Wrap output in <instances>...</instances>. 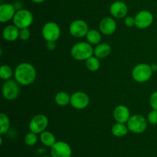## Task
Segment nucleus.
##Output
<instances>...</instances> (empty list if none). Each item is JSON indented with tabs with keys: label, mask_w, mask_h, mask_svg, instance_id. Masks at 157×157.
<instances>
[{
	"label": "nucleus",
	"mask_w": 157,
	"mask_h": 157,
	"mask_svg": "<svg viewBox=\"0 0 157 157\" xmlns=\"http://www.w3.org/2000/svg\"><path fill=\"white\" fill-rule=\"evenodd\" d=\"M113 119L117 123H127L130 118V109L124 105H119L113 109Z\"/></svg>",
	"instance_id": "nucleus-15"
},
{
	"label": "nucleus",
	"mask_w": 157,
	"mask_h": 157,
	"mask_svg": "<svg viewBox=\"0 0 157 157\" xmlns=\"http://www.w3.org/2000/svg\"><path fill=\"white\" fill-rule=\"evenodd\" d=\"M156 17H157V12H156Z\"/></svg>",
	"instance_id": "nucleus-36"
},
{
	"label": "nucleus",
	"mask_w": 157,
	"mask_h": 157,
	"mask_svg": "<svg viewBox=\"0 0 157 157\" xmlns=\"http://www.w3.org/2000/svg\"><path fill=\"white\" fill-rule=\"evenodd\" d=\"M32 1L35 3H42L44 2L45 0H32Z\"/></svg>",
	"instance_id": "nucleus-34"
},
{
	"label": "nucleus",
	"mask_w": 157,
	"mask_h": 157,
	"mask_svg": "<svg viewBox=\"0 0 157 157\" xmlns=\"http://www.w3.org/2000/svg\"><path fill=\"white\" fill-rule=\"evenodd\" d=\"M90 103V98L87 93L81 91L75 92L71 95L70 104L76 109H84Z\"/></svg>",
	"instance_id": "nucleus-12"
},
{
	"label": "nucleus",
	"mask_w": 157,
	"mask_h": 157,
	"mask_svg": "<svg viewBox=\"0 0 157 157\" xmlns=\"http://www.w3.org/2000/svg\"><path fill=\"white\" fill-rule=\"evenodd\" d=\"M2 95L8 100H14L17 99L20 92V88L18 83L14 80H6L3 84L2 89Z\"/></svg>",
	"instance_id": "nucleus-8"
},
{
	"label": "nucleus",
	"mask_w": 157,
	"mask_h": 157,
	"mask_svg": "<svg viewBox=\"0 0 157 157\" xmlns=\"http://www.w3.org/2000/svg\"><path fill=\"white\" fill-rule=\"evenodd\" d=\"M135 26L140 29L150 27L153 22V15L148 10H141L135 15Z\"/></svg>",
	"instance_id": "nucleus-11"
},
{
	"label": "nucleus",
	"mask_w": 157,
	"mask_h": 157,
	"mask_svg": "<svg viewBox=\"0 0 157 157\" xmlns=\"http://www.w3.org/2000/svg\"><path fill=\"white\" fill-rule=\"evenodd\" d=\"M100 58H98V57L93 56L90 57L89 58H87L86 60V67L90 72H96L98 69H100V66H101V62H100Z\"/></svg>",
	"instance_id": "nucleus-23"
},
{
	"label": "nucleus",
	"mask_w": 157,
	"mask_h": 157,
	"mask_svg": "<svg viewBox=\"0 0 157 157\" xmlns=\"http://www.w3.org/2000/svg\"><path fill=\"white\" fill-rule=\"evenodd\" d=\"M124 24L127 27H133L135 26V18L133 16H126Z\"/></svg>",
	"instance_id": "nucleus-30"
},
{
	"label": "nucleus",
	"mask_w": 157,
	"mask_h": 157,
	"mask_svg": "<svg viewBox=\"0 0 157 157\" xmlns=\"http://www.w3.org/2000/svg\"><path fill=\"white\" fill-rule=\"evenodd\" d=\"M150 105L152 109L157 110V91H155L151 94L150 97Z\"/></svg>",
	"instance_id": "nucleus-29"
},
{
	"label": "nucleus",
	"mask_w": 157,
	"mask_h": 157,
	"mask_svg": "<svg viewBox=\"0 0 157 157\" xmlns=\"http://www.w3.org/2000/svg\"><path fill=\"white\" fill-rule=\"evenodd\" d=\"M19 30L15 25H9L2 31V37L6 41L14 42L19 38Z\"/></svg>",
	"instance_id": "nucleus-17"
},
{
	"label": "nucleus",
	"mask_w": 157,
	"mask_h": 157,
	"mask_svg": "<svg viewBox=\"0 0 157 157\" xmlns=\"http://www.w3.org/2000/svg\"><path fill=\"white\" fill-rule=\"evenodd\" d=\"M87 42L91 45H98L101 42V34L97 29H89L87 35H86Z\"/></svg>",
	"instance_id": "nucleus-21"
},
{
	"label": "nucleus",
	"mask_w": 157,
	"mask_h": 157,
	"mask_svg": "<svg viewBox=\"0 0 157 157\" xmlns=\"http://www.w3.org/2000/svg\"><path fill=\"white\" fill-rule=\"evenodd\" d=\"M37 76L35 68L31 63L21 62L14 71V77L17 83L21 86H29L35 82Z\"/></svg>",
	"instance_id": "nucleus-1"
},
{
	"label": "nucleus",
	"mask_w": 157,
	"mask_h": 157,
	"mask_svg": "<svg viewBox=\"0 0 157 157\" xmlns=\"http://www.w3.org/2000/svg\"><path fill=\"white\" fill-rule=\"evenodd\" d=\"M14 75V72L9 65H2L0 68V77L3 80H9Z\"/></svg>",
	"instance_id": "nucleus-25"
},
{
	"label": "nucleus",
	"mask_w": 157,
	"mask_h": 157,
	"mask_svg": "<svg viewBox=\"0 0 157 157\" xmlns=\"http://www.w3.org/2000/svg\"><path fill=\"white\" fill-rule=\"evenodd\" d=\"M40 141L44 146L52 148L56 143L55 135L49 131H44L40 134Z\"/></svg>",
	"instance_id": "nucleus-19"
},
{
	"label": "nucleus",
	"mask_w": 157,
	"mask_h": 157,
	"mask_svg": "<svg viewBox=\"0 0 157 157\" xmlns=\"http://www.w3.org/2000/svg\"><path fill=\"white\" fill-rule=\"evenodd\" d=\"M13 5H14V6H15V9H16L17 11L20 10V9H22V3H21V2L17 1L16 2H15V4H13Z\"/></svg>",
	"instance_id": "nucleus-32"
},
{
	"label": "nucleus",
	"mask_w": 157,
	"mask_h": 157,
	"mask_svg": "<svg viewBox=\"0 0 157 157\" xmlns=\"http://www.w3.org/2000/svg\"><path fill=\"white\" fill-rule=\"evenodd\" d=\"M99 29L101 33L104 34V35H112L117 30L116 21L111 17H104L100 22Z\"/></svg>",
	"instance_id": "nucleus-14"
},
{
	"label": "nucleus",
	"mask_w": 157,
	"mask_h": 157,
	"mask_svg": "<svg viewBox=\"0 0 157 157\" xmlns=\"http://www.w3.org/2000/svg\"><path fill=\"white\" fill-rule=\"evenodd\" d=\"M16 11L14 5L10 3L2 4L0 6V22L5 23L13 19Z\"/></svg>",
	"instance_id": "nucleus-16"
},
{
	"label": "nucleus",
	"mask_w": 157,
	"mask_h": 157,
	"mask_svg": "<svg viewBox=\"0 0 157 157\" xmlns=\"http://www.w3.org/2000/svg\"><path fill=\"white\" fill-rule=\"evenodd\" d=\"M129 131L135 134H140L145 132L147 128V120L144 115L135 114L130 116L127 123Z\"/></svg>",
	"instance_id": "nucleus-5"
},
{
	"label": "nucleus",
	"mask_w": 157,
	"mask_h": 157,
	"mask_svg": "<svg viewBox=\"0 0 157 157\" xmlns=\"http://www.w3.org/2000/svg\"><path fill=\"white\" fill-rule=\"evenodd\" d=\"M71 147L66 142L57 141L51 148L52 157H71Z\"/></svg>",
	"instance_id": "nucleus-10"
},
{
	"label": "nucleus",
	"mask_w": 157,
	"mask_h": 157,
	"mask_svg": "<svg viewBox=\"0 0 157 157\" xmlns=\"http://www.w3.org/2000/svg\"><path fill=\"white\" fill-rule=\"evenodd\" d=\"M89 31L87 23L82 19H76L69 26V32L75 38H82L87 35Z\"/></svg>",
	"instance_id": "nucleus-9"
},
{
	"label": "nucleus",
	"mask_w": 157,
	"mask_h": 157,
	"mask_svg": "<svg viewBox=\"0 0 157 157\" xmlns=\"http://www.w3.org/2000/svg\"><path fill=\"white\" fill-rule=\"evenodd\" d=\"M13 23L19 29L29 28L33 22L34 17L32 12L29 9H21L16 11L13 18Z\"/></svg>",
	"instance_id": "nucleus-4"
},
{
	"label": "nucleus",
	"mask_w": 157,
	"mask_h": 157,
	"mask_svg": "<svg viewBox=\"0 0 157 157\" xmlns=\"http://www.w3.org/2000/svg\"><path fill=\"white\" fill-rule=\"evenodd\" d=\"M94 54L92 45L87 42H79L72 46L71 55L77 61H84L91 57Z\"/></svg>",
	"instance_id": "nucleus-2"
},
{
	"label": "nucleus",
	"mask_w": 157,
	"mask_h": 157,
	"mask_svg": "<svg viewBox=\"0 0 157 157\" xmlns=\"http://www.w3.org/2000/svg\"><path fill=\"white\" fill-rule=\"evenodd\" d=\"M111 52V47L107 43H99L94 48V54L98 58H104Z\"/></svg>",
	"instance_id": "nucleus-18"
},
{
	"label": "nucleus",
	"mask_w": 157,
	"mask_h": 157,
	"mask_svg": "<svg viewBox=\"0 0 157 157\" xmlns=\"http://www.w3.org/2000/svg\"><path fill=\"white\" fill-rule=\"evenodd\" d=\"M41 157H52V156H48V155H43V156H41Z\"/></svg>",
	"instance_id": "nucleus-35"
},
{
	"label": "nucleus",
	"mask_w": 157,
	"mask_h": 157,
	"mask_svg": "<svg viewBox=\"0 0 157 157\" xmlns=\"http://www.w3.org/2000/svg\"><path fill=\"white\" fill-rule=\"evenodd\" d=\"M147 120L149 123L152 125H156L157 124V110L153 109L149 112L148 115H147Z\"/></svg>",
	"instance_id": "nucleus-28"
},
{
	"label": "nucleus",
	"mask_w": 157,
	"mask_h": 157,
	"mask_svg": "<svg viewBox=\"0 0 157 157\" xmlns=\"http://www.w3.org/2000/svg\"><path fill=\"white\" fill-rule=\"evenodd\" d=\"M129 129L127 127V125L125 123H116L113 126H112L111 132L114 136L116 137H124L128 132Z\"/></svg>",
	"instance_id": "nucleus-20"
},
{
	"label": "nucleus",
	"mask_w": 157,
	"mask_h": 157,
	"mask_svg": "<svg viewBox=\"0 0 157 157\" xmlns=\"http://www.w3.org/2000/svg\"><path fill=\"white\" fill-rule=\"evenodd\" d=\"M48 126V117L44 114H38L31 119L29 128L30 132L35 134H41V132L46 130Z\"/></svg>",
	"instance_id": "nucleus-7"
},
{
	"label": "nucleus",
	"mask_w": 157,
	"mask_h": 157,
	"mask_svg": "<svg viewBox=\"0 0 157 157\" xmlns=\"http://www.w3.org/2000/svg\"><path fill=\"white\" fill-rule=\"evenodd\" d=\"M150 66H151V68H152V69H153V72H156V71L157 70V65L155 64V63H153V64L150 65Z\"/></svg>",
	"instance_id": "nucleus-33"
},
{
	"label": "nucleus",
	"mask_w": 157,
	"mask_h": 157,
	"mask_svg": "<svg viewBox=\"0 0 157 157\" xmlns=\"http://www.w3.org/2000/svg\"><path fill=\"white\" fill-rule=\"evenodd\" d=\"M55 103L59 106H66L71 103V95L67 92L61 91L55 95Z\"/></svg>",
	"instance_id": "nucleus-22"
},
{
	"label": "nucleus",
	"mask_w": 157,
	"mask_h": 157,
	"mask_svg": "<svg viewBox=\"0 0 157 157\" xmlns=\"http://www.w3.org/2000/svg\"><path fill=\"white\" fill-rule=\"evenodd\" d=\"M31 36V31L29 28L25 29H21L19 30V38L22 41H26L29 39Z\"/></svg>",
	"instance_id": "nucleus-27"
},
{
	"label": "nucleus",
	"mask_w": 157,
	"mask_h": 157,
	"mask_svg": "<svg viewBox=\"0 0 157 157\" xmlns=\"http://www.w3.org/2000/svg\"><path fill=\"white\" fill-rule=\"evenodd\" d=\"M61 28L55 22H48L43 26L41 35L47 42H56L61 36Z\"/></svg>",
	"instance_id": "nucleus-6"
},
{
	"label": "nucleus",
	"mask_w": 157,
	"mask_h": 157,
	"mask_svg": "<svg viewBox=\"0 0 157 157\" xmlns=\"http://www.w3.org/2000/svg\"><path fill=\"white\" fill-rule=\"evenodd\" d=\"M153 71L151 66L146 63H140L135 66L132 70V77L140 83H146L151 78Z\"/></svg>",
	"instance_id": "nucleus-3"
},
{
	"label": "nucleus",
	"mask_w": 157,
	"mask_h": 157,
	"mask_svg": "<svg viewBox=\"0 0 157 157\" xmlns=\"http://www.w3.org/2000/svg\"><path fill=\"white\" fill-rule=\"evenodd\" d=\"M46 47H47V49L48 50L53 51L56 48V43H55V42H47Z\"/></svg>",
	"instance_id": "nucleus-31"
},
{
	"label": "nucleus",
	"mask_w": 157,
	"mask_h": 157,
	"mask_svg": "<svg viewBox=\"0 0 157 157\" xmlns=\"http://www.w3.org/2000/svg\"><path fill=\"white\" fill-rule=\"evenodd\" d=\"M38 142V135L34 132H30L25 136V143L29 146H33Z\"/></svg>",
	"instance_id": "nucleus-26"
},
{
	"label": "nucleus",
	"mask_w": 157,
	"mask_h": 157,
	"mask_svg": "<svg viewBox=\"0 0 157 157\" xmlns=\"http://www.w3.org/2000/svg\"><path fill=\"white\" fill-rule=\"evenodd\" d=\"M9 127H10V120H9V116L6 114L0 113V134L6 133L9 131Z\"/></svg>",
	"instance_id": "nucleus-24"
},
{
	"label": "nucleus",
	"mask_w": 157,
	"mask_h": 157,
	"mask_svg": "<svg viewBox=\"0 0 157 157\" xmlns=\"http://www.w3.org/2000/svg\"><path fill=\"white\" fill-rule=\"evenodd\" d=\"M110 13L115 18H123L128 13L127 4L122 1L113 2L110 6Z\"/></svg>",
	"instance_id": "nucleus-13"
}]
</instances>
